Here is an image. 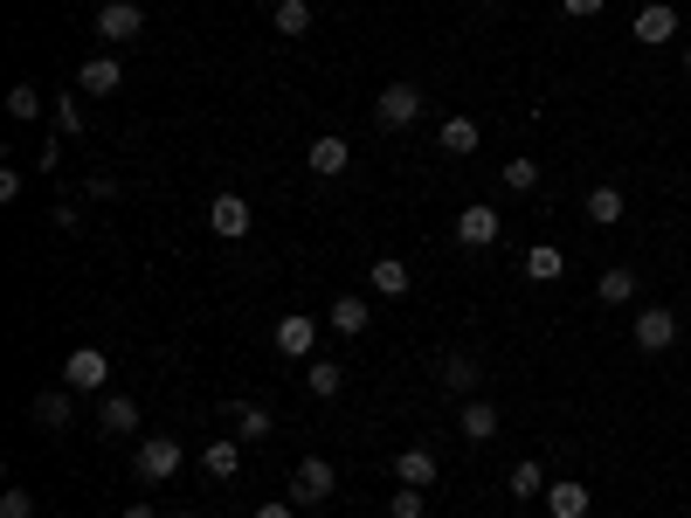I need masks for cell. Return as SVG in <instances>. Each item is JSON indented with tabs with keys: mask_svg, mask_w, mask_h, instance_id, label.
I'll list each match as a JSON object with an SVG mask.
<instances>
[{
	"mask_svg": "<svg viewBox=\"0 0 691 518\" xmlns=\"http://www.w3.org/2000/svg\"><path fill=\"white\" fill-rule=\"evenodd\" d=\"M684 76H691V42H684Z\"/></svg>",
	"mask_w": 691,
	"mask_h": 518,
	"instance_id": "obj_39",
	"label": "cell"
},
{
	"mask_svg": "<svg viewBox=\"0 0 691 518\" xmlns=\"http://www.w3.org/2000/svg\"><path fill=\"white\" fill-rule=\"evenodd\" d=\"M325 325L339 332V339H360V332L374 325V304H367V298H339V304L325 311Z\"/></svg>",
	"mask_w": 691,
	"mask_h": 518,
	"instance_id": "obj_16",
	"label": "cell"
},
{
	"mask_svg": "<svg viewBox=\"0 0 691 518\" xmlns=\"http://www.w3.org/2000/svg\"><path fill=\"white\" fill-rule=\"evenodd\" d=\"M560 8H568L574 21H587V14H602V8H608V0H560Z\"/></svg>",
	"mask_w": 691,
	"mask_h": 518,
	"instance_id": "obj_37",
	"label": "cell"
},
{
	"mask_svg": "<svg viewBox=\"0 0 691 518\" xmlns=\"http://www.w3.org/2000/svg\"><path fill=\"white\" fill-rule=\"evenodd\" d=\"M519 270H526V283H560V277H568V256H560L553 242H532Z\"/></svg>",
	"mask_w": 691,
	"mask_h": 518,
	"instance_id": "obj_20",
	"label": "cell"
},
{
	"mask_svg": "<svg viewBox=\"0 0 691 518\" xmlns=\"http://www.w3.org/2000/svg\"><path fill=\"white\" fill-rule=\"evenodd\" d=\"M256 518H298V505L291 498H263V505H256Z\"/></svg>",
	"mask_w": 691,
	"mask_h": 518,
	"instance_id": "obj_35",
	"label": "cell"
},
{
	"mask_svg": "<svg viewBox=\"0 0 691 518\" xmlns=\"http://www.w3.org/2000/svg\"><path fill=\"white\" fill-rule=\"evenodd\" d=\"M456 435H464V443H492V435H498V408L492 401H464V414H456Z\"/></svg>",
	"mask_w": 691,
	"mask_h": 518,
	"instance_id": "obj_17",
	"label": "cell"
},
{
	"mask_svg": "<svg viewBox=\"0 0 691 518\" xmlns=\"http://www.w3.org/2000/svg\"><path fill=\"white\" fill-rule=\"evenodd\" d=\"M97 435L132 443V435H139V401L132 395H105V401H97Z\"/></svg>",
	"mask_w": 691,
	"mask_h": 518,
	"instance_id": "obj_8",
	"label": "cell"
},
{
	"mask_svg": "<svg viewBox=\"0 0 691 518\" xmlns=\"http://www.w3.org/2000/svg\"><path fill=\"white\" fill-rule=\"evenodd\" d=\"M312 21H318V14H312V0H277V35H291V42H298V35H312Z\"/></svg>",
	"mask_w": 691,
	"mask_h": 518,
	"instance_id": "obj_29",
	"label": "cell"
},
{
	"mask_svg": "<svg viewBox=\"0 0 691 518\" xmlns=\"http://www.w3.org/2000/svg\"><path fill=\"white\" fill-rule=\"evenodd\" d=\"M587 505H595L587 484H547V511L553 518H587Z\"/></svg>",
	"mask_w": 691,
	"mask_h": 518,
	"instance_id": "obj_22",
	"label": "cell"
},
{
	"mask_svg": "<svg viewBox=\"0 0 691 518\" xmlns=\"http://www.w3.org/2000/svg\"><path fill=\"white\" fill-rule=\"evenodd\" d=\"M181 456H187V450L173 443V435H145L132 463H139V477H145V484H166L173 471H181Z\"/></svg>",
	"mask_w": 691,
	"mask_h": 518,
	"instance_id": "obj_6",
	"label": "cell"
},
{
	"mask_svg": "<svg viewBox=\"0 0 691 518\" xmlns=\"http://www.w3.org/2000/svg\"><path fill=\"white\" fill-rule=\"evenodd\" d=\"M498 228H505V215H498V207H464V215H456V242H464V249H492L498 242Z\"/></svg>",
	"mask_w": 691,
	"mask_h": 518,
	"instance_id": "obj_11",
	"label": "cell"
},
{
	"mask_svg": "<svg viewBox=\"0 0 691 518\" xmlns=\"http://www.w3.org/2000/svg\"><path fill=\"white\" fill-rule=\"evenodd\" d=\"M125 518H160V511H152V505H125Z\"/></svg>",
	"mask_w": 691,
	"mask_h": 518,
	"instance_id": "obj_38",
	"label": "cell"
},
{
	"mask_svg": "<svg viewBox=\"0 0 691 518\" xmlns=\"http://www.w3.org/2000/svg\"><path fill=\"white\" fill-rule=\"evenodd\" d=\"M629 339H636V353H671V346H678V311H663V304L636 311Z\"/></svg>",
	"mask_w": 691,
	"mask_h": 518,
	"instance_id": "obj_4",
	"label": "cell"
},
{
	"mask_svg": "<svg viewBox=\"0 0 691 518\" xmlns=\"http://www.w3.org/2000/svg\"><path fill=\"white\" fill-rule=\"evenodd\" d=\"M505 490H511V498H519V505H532V498H547V471H540V463H511V477H505Z\"/></svg>",
	"mask_w": 691,
	"mask_h": 518,
	"instance_id": "obj_25",
	"label": "cell"
},
{
	"mask_svg": "<svg viewBox=\"0 0 691 518\" xmlns=\"http://www.w3.org/2000/svg\"><path fill=\"white\" fill-rule=\"evenodd\" d=\"M201 471H208L215 484H228V477L242 471V443H236V435H215V443L201 450Z\"/></svg>",
	"mask_w": 691,
	"mask_h": 518,
	"instance_id": "obj_18",
	"label": "cell"
},
{
	"mask_svg": "<svg viewBox=\"0 0 691 518\" xmlns=\"http://www.w3.org/2000/svg\"><path fill=\"white\" fill-rule=\"evenodd\" d=\"M505 187H511V194H532V187H540V160H532V152L505 160Z\"/></svg>",
	"mask_w": 691,
	"mask_h": 518,
	"instance_id": "obj_30",
	"label": "cell"
},
{
	"mask_svg": "<svg viewBox=\"0 0 691 518\" xmlns=\"http://www.w3.org/2000/svg\"><path fill=\"white\" fill-rule=\"evenodd\" d=\"M228 414H236V443H263V435L277 429V422H270V408H249V401H236Z\"/></svg>",
	"mask_w": 691,
	"mask_h": 518,
	"instance_id": "obj_28",
	"label": "cell"
},
{
	"mask_svg": "<svg viewBox=\"0 0 691 518\" xmlns=\"http://www.w3.org/2000/svg\"><path fill=\"white\" fill-rule=\"evenodd\" d=\"M105 380H111V359L97 346H76L63 359V387H69V395H105Z\"/></svg>",
	"mask_w": 691,
	"mask_h": 518,
	"instance_id": "obj_2",
	"label": "cell"
},
{
	"mask_svg": "<svg viewBox=\"0 0 691 518\" xmlns=\"http://www.w3.org/2000/svg\"><path fill=\"white\" fill-rule=\"evenodd\" d=\"M90 201H118V180L111 173H90Z\"/></svg>",
	"mask_w": 691,
	"mask_h": 518,
	"instance_id": "obj_36",
	"label": "cell"
},
{
	"mask_svg": "<svg viewBox=\"0 0 691 518\" xmlns=\"http://www.w3.org/2000/svg\"><path fill=\"white\" fill-rule=\"evenodd\" d=\"M270 339H277V353H284V359H312V353H318V319L291 311V319H277Z\"/></svg>",
	"mask_w": 691,
	"mask_h": 518,
	"instance_id": "obj_9",
	"label": "cell"
},
{
	"mask_svg": "<svg viewBox=\"0 0 691 518\" xmlns=\"http://www.w3.org/2000/svg\"><path fill=\"white\" fill-rule=\"evenodd\" d=\"M429 111V97H422V84H388L374 97V125H388V132H408Z\"/></svg>",
	"mask_w": 691,
	"mask_h": 518,
	"instance_id": "obj_1",
	"label": "cell"
},
{
	"mask_svg": "<svg viewBox=\"0 0 691 518\" xmlns=\"http://www.w3.org/2000/svg\"><path fill=\"white\" fill-rule=\"evenodd\" d=\"M304 166H312L318 180H332V173H346V166H353V145H346L339 132H325V139H312V152H304Z\"/></svg>",
	"mask_w": 691,
	"mask_h": 518,
	"instance_id": "obj_13",
	"label": "cell"
},
{
	"mask_svg": "<svg viewBox=\"0 0 691 518\" xmlns=\"http://www.w3.org/2000/svg\"><path fill=\"white\" fill-rule=\"evenodd\" d=\"M332 490H339V471H332L325 456H304L291 471V505H325Z\"/></svg>",
	"mask_w": 691,
	"mask_h": 518,
	"instance_id": "obj_3",
	"label": "cell"
},
{
	"mask_svg": "<svg viewBox=\"0 0 691 518\" xmlns=\"http://www.w3.org/2000/svg\"><path fill=\"white\" fill-rule=\"evenodd\" d=\"M173 518H194V511H173Z\"/></svg>",
	"mask_w": 691,
	"mask_h": 518,
	"instance_id": "obj_40",
	"label": "cell"
},
{
	"mask_svg": "<svg viewBox=\"0 0 691 518\" xmlns=\"http://www.w3.org/2000/svg\"><path fill=\"white\" fill-rule=\"evenodd\" d=\"M395 477L415 484V490H429V484H436V450H422V443L401 450V456H395Z\"/></svg>",
	"mask_w": 691,
	"mask_h": 518,
	"instance_id": "obj_21",
	"label": "cell"
},
{
	"mask_svg": "<svg viewBox=\"0 0 691 518\" xmlns=\"http://www.w3.org/2000/svg\"><path fill=\"white\" fill-rule=\"evenodd\" d=\"M0 518H35V490H29V484L0 490Z\"/></svg>",
	"mask_w": 691,
	"mask_h": 518,
	"instance_id": "obj_32",
	"label": "cell"
},
{
	"mask_svg": "<svg viewBox=\"0 0 691 518\" xmlns=\"http://www.w3.org/2000/svg\"><path fill=\"white\" fill-rule=\"evenodd\" d=\"M436 380L450 387V395H464V401H477V387H484V367H477V359H471V353H450V359H443V367H436Z\"/></svg>",
	"mask_w": 691,
	"mask_h": 518,
	"instance_id": "obj_14",
	"label": "cell"
},
{
	"mask_svg": "<svg viewBox=\"0 0 691 518\" xmlns=\"http://www.w3.org/2000/svg\"><path fill=\"white\" fill-rule=\"evenodd\" d=\"M8 118L35 125V118H42V90H35V84H14V90H8Z\"/></svg>",
	"mask_w": 691,
	"mask_h": 518,
	"instance_id": "obj_31",
	"label": "cell"
},
{
	"mask_svg": "<svg viewBox=\"0 0 691 518\" xmlns=\"http://www.w3.org/2000/svg\"><path fill=\"white\" fill-rule=\"evenodd\" d=\"M587 228H616L623 215H629V201H623V187H587Z\"/></svg>",
	"mask_w": 691,
	"mask_h": 518,
	"instance_id": "obj_19",
	"label": "cell"
},
{
	"mask_svg": "<svg viewBox=\"0 0 691 518\" xmlns=\"http://www.w3.org/2000/svg\"><path fill=\"white\" fill-rule=\"evenodd\" d=\"M118 84H125L118 56H84V69H76V90H84V97H111Z\"/></svg>",
	"mask_w": 691,
	"mask_h": 518,
	"instance_id": "obj_12",
	"label": "cell"
},
{
	"mask_svg": "<svg viewBox=\"0 0 691 518\" xmlns=\"http://www.w3.org/2000/svg\"><path fill=\"white\" fill-rule=\"evenodd\" d=\"M388 518H422V490H415V484H401L395 498H388Z\"/></svg>",
	"mask_w": 691,
	"mask_h": 518,
	"instance_id": "obj_34",
	"label": "cell"
},
{
	"mask_svg": "<svg viewBox=\"0 0 691 518\" xmlns=\"http://www.w3.org/2000/svg\"><path fill=\"white\" fill-rule=\"evenodd\" d=\"M29 422L48 429V435H63V429L76 422V395H69V387H42V395L29 401Z\"/></svg>",
	"mask_w": 691,
	"mask_h": 518,
	"instance_id": "obj_7",
	"label": "cell"
},
{
	"mask_svg": "<svg viewBox=\"0 0 691 518\" xmlns=\"http://www.w3.org/2000/svg\"><path fill=\"white\" fill-rule=\"evenodd\" d=\"M408 283H415V277H408L401 256H374V291L380 298H408Z\"/></svg>",
	"mask_w": 691,
	"mask_h": 518,
	"instance_id": "obj_27",
	"label": "cell"
},
{
	"mask_svg": "<svg viewBox=\"0 0 691 518\" xmlns=\"http://www.w3.org/2000/svg\"><path fill=\"white\" fill-rule=\"evenodd\" d=\"M249 222H256V215H249V201H242V194H215V201H208V228H215L222 242H242V236H249Z\"/></svg>",
	"mask_w": 691,
	"mask_h": 518,
	"instance_id": "obj_10",
	"label": "cell"
},
{
	"mask_svg": "<svg viewBox=\"0 0 691 518\" xmlns=\"http://www.w3.org/2000/svg\"><path fill=\"white\" fill-rule=\"evenodd\" d=\"M304 387H312V401H332L346 387V367L339 359H304Z\"/></svg>",
	"mask_w": 691,
	"mask_h": 518,
	"instance_id": "obj_24",
	"label": "cell"
},
{
	"mask_svg": "<svg viewBox=\"0 0 691 518\" xmlns=\"http://www.w3.org/2000/svg\"><path fill=\"white\" fill-rule=\"evenodd\" d=\"M595 298H602V304H629V298H636V270H629V263H608V270L595 277Z\"/></svg>",
	"mask_w": 691,
	"mask_h": 518,
	"instance_id": "obj_26",
	"label": "cell"
},
{
	"mask_svg": "<svg viewBox=\"0 0 691 518\" xmlns=\"http://www.w3.org/2000/svg\"><path fill=\"white\" fill-rule=\"evenodd\" d=\"M484 8H492V0H484Z\"/></svg>",
	"mask_w": 691,
	"mask_h": 518,
	"instance_id": "obj_41",
	"label": "cell"
},
{
	"mask_svg": "<svg viewBox=\"0 0 691 518\" xmlns=\"http://www.w3.org/2000/svg\"><path fill=\"white\" fill-rule=\"evenodd\" d=\"M436 145L450 152V160H464V152H477V145H484V132H477V118H443V132H436Z\"/></svg>",
	"mask_w": 691,
	"mask_h": 518,
	"instance_id": "obj_23",
	"label": "cell"
},
{
	"mask_svg": "<svg viewBox=\"0 0 691 518\" xmlns=\"http://www.w3.org/2000/svg\"><path fill=\"white\" fill-rule=\"evenodd\" d=\"M678 35V8H671V0H650V8H636V42H671Z\"/></svg>",
	"mask_w": 691,
	"mask_h": 518,
	"instance_id": "obj_15",
	"label": "cell"
},
{
	"mask_svg": "<svg viewBox=\"0 0 691 518\" xmlns=\"http://www.w3.org/2000/svg\"><path fill=\"white\" fill-rule=\"evenodd\" d=\"M56 125H63V132H84V90H76V97H56Z\"/></svg>",
	"mask_w": 691,
	"mask_h": 518,
	"instance_id": "obj_33",
	"label": "cell"
},
{
	"mask_svg": "<svg viewBox=\"0 0 691 518\" xmlns=\"http://www.w3.org/2000/svg\"><path fill=\"white\" fill-rule=\"evenodd\" d=\"M139 35H145L139 0H105V8H97V42H139Z\"/></svg>",
	"mask_w": 691,
	"mask_h": 518,
	"instance_id": "obj_5",
	"label": "cell"
}]
</instances>
